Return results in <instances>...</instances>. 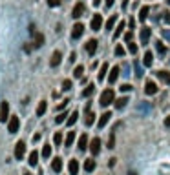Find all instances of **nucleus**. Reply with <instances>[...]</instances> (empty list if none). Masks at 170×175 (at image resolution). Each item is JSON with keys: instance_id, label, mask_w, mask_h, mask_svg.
<instances>
[{"instance_id": "obj_1", "label": "nucleus", "mask_w": 170, "mask_h": 175, "mask_svg": "<svg viewBox=\"0 0 170 175\" xmlns=\"http://www.w3.org/2000/svg\"><path fill=\"white\" fill-rule=\"evenodd\" d=\"M112 102H115V93H113V90H104L102 93H101V98H99V104L102 106V108H106L108 104H112Z\"/></svg>"}, {"instance_id": "obj_2", "label": "nucleus", "mask_w": 170, "mask_h": 175, "mask_svg": "<svg viewBox=\"0 0 170 175\" xmlns=\"http://www.w3.org/2000/svg\"><path fill=\"white\" fill-rule=\"evenodd\" d=\"M19 126H20V119L19 117H11L9 122H7V130H9V133H17V131H19Z\"/></svg>"}, {"instance_id": "obj_3", "label": "nucleus", "mask_w": 170, "mask_h": 175, "mask_svg": "<svg viewBox=\"0 0 170 175\" xmlns=\"http://www.w3.org/2000/svg\"><path fill=\"white\" fill-rule=\"evenodd\" d=\"M82 33H84V26L81 24V22H77L75 26H73V29H72V39H81L82 37Z\"/></svg>"}, {"instance_id": "obj_4", "label": "nucleus", "mask_w": 170, "mask_h": 175, "mask_svg": "<svg viewBox=\"0 0 170 175\" xmlns=\"http://www.w3.org/2000/svg\"><path fill=\"white\" fill-rule=\"evenodd\" d=\"M84 9H86V7H84L82 2L75 4V7H73V11H72V17H73V19H81V17L84 15Z\"/></svg>"}, {"instance_id": "obj_5", "label": "nucleus", "mask_w": 170, "mask_h": 175, "mask_svg": "<svg viewBox=\"0 0 170 175\" xmlns=\"http://www.w3.org/2000/svg\"><path fill=\"white\" fill-rule=\"evenodd\" d=\"M145 93H146V95H155V93H157V84H155L154 80H146V84H145Z\"/></svg>"}, {"instance_id": "obj_6", "label": "nucleus", "mask_w": 170, "mask_h": 175, "mask_svg": "<svg viewBox=\"0 0 170 175\" xmlns=\"http://www.w3.org/2000/svg\"><path fill=\"white\" fill-rule=\"evenodd\" d=\"M90 26H92V29H94V31H99V29H101V26H102V17H101L99 13H95L94 19H92V22H90Z\"/></svg>"}, {"instance_id": "obj_7", "label": "nucleus", "mask_w": 170, "mask_h": 175, "mask_svg": "<svg viewBox=\"0 0 170 175\" xmlns=\"http://www.w3.org/2000/svg\"><path fill=\"white\" fill-rule=\"evenodd\" d=\"M7 115H9V104L4 100V102L0 104V120L6 122V120H7Z\"/></svg>"}, {"instance_id": "obj_8", "label": "nucleus", "mask_w": 170, "mask_h": 175, "mask_svg": "<svg viewBox=\"0 0 170 175\" xmlns=\"http://www.w3.org/2000/svg\"><path fill=\"white\" fill-rule=\"evenodd\" d=\"M24 155H26V144H24L22 140H19L17 146H15V157H17V159H22Z\"/></svg>"}, {"instance_id": "obj_9", "label": "nucleus", "mask_w": 170, "mask_h": 175, "mask_svg": "<svg viewBox=\"0 0 170 175\" xmlns=\"http://www.w3.org/2000/svg\"><path fill=\"white\" fill-rule=\"evenodd\" d=\"M110 119H112V113L110 111H104L102 115H101V119H99V122H97V126L99 128H104L108 122H110Z\"/></svg>"}, {"instance_id": "obj_10", "label": "nucleus", "mask_w": 170, "mask_h": 175, "mask_svg": "<svg viewBox=\"0 0 170 175\" xmlns=\"http://www.w3.org/2000/svg\"><path fill=\"white\" fill-rule=\"evenodd\" d=\"M90 152H92V155H97V153L101 152V140H99V137H95L94 140H92V144H90Z\"/></svg>"}, {"instance_id": "obj_11", "label": "nucleus", "mask_w": 170, "mask_h": 175, "mask_svg": "<svg viewBox=\"0 0 170 175\" xmlns=\"http://www.w3.org/2000/svg\"><path fill=\"white\" fill-rule=\"evenodd\" d=\"M150 33H152L150 27H143V29H141V33H139L141 44H146V42H148V39H150Z\"/></svg>"}, {"instance_id": "obj_12", "label": "nucleus", "mask_w": 170, "mask_h": 175, "mask_svg": "<svg viewBox=\"0 0 170 175\" xmlns=\"http://www.w3.org/2000/svg\"><path fill=\"white\" fill-rule=\"evenodd\" d=\"M95 120V113H92V108H90V104L86 106V119H84V122H86V126H92Z\"/></svg>"}, {"instance_id": "obj_13", "label": "nucleus", "mask_w": 170, "mask_h": 175, "mask_svg": "<svg viewBox=\"0 0 170 175\" xmlns=\"http://www.w3.org/2000/svg\"><path fill=\"white\" fill-rule=\"evenodd\" d=\"M119 71H121V69H119V66H113L112 69H110V75H108V82H110V84H113V82L117 80V77H119Z\"/></svg>"}, {"instance_id": "obj_14", "label": "nucleus", "mask_w": 170, "mask_h": 175, "mask_svg": "<svg viewBox=\"0 0 170 175\" xmlns=\"http://www.w3.org/2000/svg\"><path fill=\"white\" fill-rule=\"evenodd\" d=\"M68 172H70V175H77L79 173V160H70V164H68Z\"/></svg>"}, {"instance_id": "obj_15", "label": "nucleus", "mask_w": 170, "mask_h": 175, "mask_svg": "<svg viewBox=\"0 0 170 175\" xmlns=\"http://www.w3.org/2000/svg\"><path fill=\"white\" fill-rule=\"evenodd\" d=\"M86 51H88L90 55H94L95 51H97V40L95 39H92V40L86 42Z\"/></svg>"}, {"instance_id": "obj_16", "label": "nucleus", "mask_w": 170, "mask_h": 175, "mask_svg": "<svg viewBox=\"0 0 170 175\" xmlns=\"http://www.w3.org/2000/svg\"><path fill=\"white\" fill-rule=\"evenodd\" d=\"M94 91H95V86H94V84H88V86H86V90H82L81 97H82V98L92 97V95H94Z\"/></svg>"}, {"instance_id": "obj_17", "label": "nucleus", "mask_w": 170, "mask_h": 175, "mask_svg": "<svg viewBox=\"0 0 170 175\" xmlns=\"http://www.w3.org/2000/svg\"><path fill=\"white\" fill-rule=\"evenodd\" d=\"M60 60H62V55H60V51H55L53 55H51V68H57L59 64H60Z\"/></svg>"}, {"instance_id": "obj_18", "label": "nucleus", "mask_w": 170, "mask_h": 175, "mask_svg": "<svg viewBox=\"0 0 170 175\" xmlns=\"http://www.w3.org/2000/svg\"><path fill=\"white\" fill-rule=\"evenodd\" d=\"M86 146H88V135H86V133H82V135L79 137V150H81V152H84V150H86Z\"/></svg>"}, {"instance_id": "obj_19", "label": "nucleus", "mask_w": 170, "mask_h": 175, "mask_svg": "<svg viewBox=\"0 0 170 175\" xmlns=\"http://www.w3.org/2000/svg\"><path fill=\"white\" fill-rule=\"evenodd\" d=\"M51 170H53V172H57V173L62 170V159H59V157H57V159H53V162H51Z\"/></svg>"}, {"instance_id": "obj_20", "label": "nucleus", "mask_w": 170, "mask_h": 175, "mask_svg": "<svg viewBox=\"0 0 170 175\" xmlns=\"http://www.w3.org/2000/svg\"><path fill=\"white\" fill-rule=\"evenodd\" d=\"M148 13H150V7H148V6H143V7H141V11H139V20H141V22H145L146 17H148Z\"/></svg>"}, {"instance_id": "obj_21", "label": "nucleus", "mask_w": 170, "mask_h": 175, "mask_svg": "<svg viewBox=\"0 0 170 175\" xmlns=\"http://www.w3.org/2000/svg\"><path fill=\"white\" fill-rule=\"evenodd\" d=\"M113 104H115V108H117V110H123V108H124V106L128 104V97H121V98H117V100H115Z\"/></svg>"}, {"instance_id": "obj_22", "label": "nucleus", "mask_w": 170, "mask_h": 175, "mask_svg": "<svg viewBox=\"0 0 170 175\" xmlns=\"http://www.w3.org/2000/svg\"><path fill=\"white\" fill-rule=\"evenodd\" d=\"M152 62H154V55H152V51H146V53H145V58H143V64H145L146 68H150Z\"/></svg>"}, {"instance_id": "obj_23", "label": "nucleus", "mask_w": 170, "mask_h": 175, "mask_svg": "<svg viewBox=\"0 0 170 175\" xmlns=\"http://www.w3.org/2000/svg\"><path fill=\"white\" fill-rule=\"evenodd\" d=\"M46 110H48L46 100H40V104H38V108H37V117H42L44 113H46Z\"/></svg>"}, {"instance_id": "obj_24", "label": "nucleus", "mask_w": 170, "mask_h": 175, "mask_svg": "<svg viewBox=\"0 0 170 175\" xmlns=\"http://www.w3.org/2000/svg\"><path fill=\"white\" fill-rule=\"evenodd\" d=\"M73 140H75V131H68V135L64 139V146H72Z\"/></svg>"}, {"instance_id": "obj_25", "label": "nucleus", "mask_w": 170, "mask_h": 175, "mask_svg": "<svg viewBox=\"0 0 170 175\" xmlns=\"http://www.w3.org/2000/svg\"><path fill=\"white\" fill-rule=\"evenodd\" d=\"M84 170H86V172H94V170H95V160H94V159L84 160Z\"/></svg>"}, {"instance_id": "obj_26", "label": "nucleus", "mask_w": 170, "mask_h": 175, "mask_svg": "<svg viewBox=\"0 0 170 175\" xmlns=\"http://www.w3.org/2000/svg\"><path fill=\"white\" fill-rule=\"evenodd\" d=\"M124 27H126V24H124V20H123V22H119V24H117V29L113 31V39H117V37H119V35L123 33V29H124Z\"/></svg>"}, {"instance_id": "obj_27", "label": "nucleus", "mask_w": 170, "mask_h": 175, "mask_svg": "<svg viewBox=\"0 0 170 175\" xmlns=\"http://www.w3.org/2000/svg\"><path fill=\"white\" fill-rule=\"evenodd\" d=\"M82 73H84V66H82V64L75 66V69H73V77H75V78H81V77H82Z\"/></svg>"}, {"instance_id": "obj_28", "label": "nucleus", "mask_w": 170, "mask_h": 175, "mask_svg": "<svg viewBox=\"0 0 170 175\" xmlns=\"http://www.w3.org/2000/svg\"><path fill=\"white\" fill-rule=\"evenodd\" d=\"M28 162H29V166H37V162H38V153L37 152H31V153H29V160H28Z\"/></svg>"}, {"instance_id": "obj_29", "label": "nucleus", "mask_w": 170, "mask_h": 175, "mask_svg": "<svg viewBox=\"0 0 170 175\" xmlns=\"http://www.w3.org/2000/svg\"><path fill=\"white\" fill-rule=\"evenodd\" d=\"M106 71H108V64H102V66H101V69H99V75H97V78H99V80H104V77H106Z\"/></svg>"}, {"instance_id": "obj_30", "label": "nucleus", "mask_w": 170, "mask_h": 175, "mask_svg": "<svg viewBox=\"0 0 170 175\" xmlns=\"http://www.w3.org/2000/svg\"><path fill=\"white\" fill-rule=\"evenodd\" d=\"M155 75H157V77L161 78L163 82H167V84H170V73H167V71H157Z\"/></svg>"}, {"instance_id": "obj_31", "label": "nucleus", "mask_w": 170, "mask_h": 175, "mask_svg": "<svg viewBox=\"0 0 170 175\" xmlns=\"http://www.w3.org/2000/svg\"><path fill=\"white\" fill-rule=\"evenodd\" d=\"M35 48H42L44 46V35H40V33H37L35 35V44H33Z\"/></svg>"}, {"instance_id": "obj_32", "label": "nucleus", "mask_w": 170, "mask_h": 175, "mask_svg": "<svg viewBox=\"0 0 170 175\" xmlns=\"http://www.w3.org/2000/svg\"><path fill=\"white\" fill-rule=\"evenodd\" d=\"M77 117H79V113H77V111H73V113L70 115V119L66 120V124H68V126H73V124L77 122Z\"/></svg>"}, {"instance_id": "obj_33", "label": "nucleus", "mask_w": 170, "mask_h": 175, "mask_svg": "<svg viewBox=\"0 0 170 175\" xmlns=\"http://www.w3.org/2000/svg\"><path fill=\"white\" fill-rule=\"evenodd\" d=\"M50 155H51V146H50V144H46V146L42 148V157L50 159Z\"/></svg>"}, {"instance_id": "obj_34", "label": "nucleus", "mask_w": 170, "mask_h": 175, "mask_svg": "<svg viewBox=\"0 0 170 175\" xmlns=\"http://www.w3.org/2000/svg\"><path fill=\"white\" fill-rule=\"evenodd\" d=\"M124 53H126L124 48H123L121 44H117V46H115V55H117V57H124Z\"/></svg>"}, {"instance_id": "obj_35", "label": "nucleus", "mask_w": 170, "mask_h": 175, "mask_svg": "<svg viewBox=\"0 0 170 175\" xmlns=\"http://www.w3.org/2000/svg\"><path fill=\"white\" fill-rule=\"evenodd\" d=\"M115 20H117V17H115V15H112V17L108 19V22H106V29H112L113 26H115Z\"/></svg>"}, {"instance_id": "obj_36", "label": "nucleus", "mask_w": 170, "mask_h": 175, "mask_svg": "<svg viewBox=\"0 0 170 175\" xmlns=\"http://www.w3.org/2000/svg\"><path fill=\"white\" fill-rule=\"evenodd\" d=\"M155 49H157V51H159L161 55H163V53L167 51V48H165V44H163V42H155Z\"/></svg>"}, {"instance_id": "obj_37", "label": "nucleus", "mask_w": 170, "mask_h": 175, "mask_svg": "<svg viewBox=\"0 0 170 175\" xmlns=\"http://www.w3.org/2000/svg\"><path fill=\"white\" fill-rule=\"evenodd\" d=\"M62 90H64V91H70V90H72V80H70V78H66V80L62 82Z\"/></svg>"}, {"instance_id": "obj_38", "label": "nucleus", "mask_w": 170, "mask_h": 175, "mask_svg": "<svg viewBox=\"0 0 170 175\" xmlns=\"http://www.w3.org/2000/svg\"><path fill=\"white\" fill-rule=\"evenodd\" d=\"M133 68H135V75H137V77H141V75H143V69H141V66H139V62H137V60L133 62Z\"/></svg>"}, {"instance_id": "obj_39", "label": "nucleus", "mask_w": 170, "mask_h": 175, "mask_svg": "<svg viewBox=\"0 0 170 175\" xmlns=\"http://www.w3.org/2000/svg\"><path fill=\"white\" fill-rule=\"evenodd\" d=\"M53 142H55V144H60V142H62V133H60V131H57L55 135H53Z\"/></svg>"}, {"instance_id": "obj_40", "label": "nucleus", "mask_w": 170, "mask_h": 175, "mask_svg": "<svg viewBox=\"0 0 170 175\" xmlns=\"http://www.w3.org/2000/svg\"><path fill=\"white\" fill-rule=\"evenodd\" d=\"M128 51L135 55V53H137V44H133V42H128Z\"/></svg>"}, {"instance_id": "obj_41", "label": "nucleus", "mask_w": 170, "mask_h": 175, "mask_svg": "<svg viewBox=\"0 0 170 175\" xmlns=\"http://www.w3.org/2000/svg\"><path fill=\"white\" fill-rule=\"evenodd\" d=\"M108 148H110V150H112V148H115V135H110V140H108Z\"/></svg>"}, {"instance_id": "obj_42", "label": "nucleus", "mask_w": 170, "mask_h": 175, "mask_svg": "<svg viewBox=\"0 0 170 175\" xmlns=\"http://www.w3.org/2000/svg\"><path fill=\"white\" fill-rule=\"evenodd\" d=\"M64 119H66V113H59L57 119H55V122L57 124H60V122H64Z\"/></svg>"}, {"instance_id": "obj_43", "label": "nucleus", "mask_w": 170, "mask_h": 175, "mask_svg": "<svg viewBox=\"0 0 170 175\" xmlns=\"http://www.w3.org/2000/svg\"><path fill=\"white\" fill-rule=\"evenodd\" d=\"M46 2H48V6H50V7H57V6L60 4V0H46Z\"/></svg>"}, {"instance_id": "obj_44", "label": "nucleus", "mask_w": 170, "mask_h": 175, "mask_svg": "<svg viewBox=\"0 0 170 175\" xmlns=\"http://www.w3.org/2000/svg\"><path fill=\"white\" fill-rule=\"evenodd\" d=\"M161 35H163V39H167L170 42V29H163V31H161Z\"/></svg>"}, {"instance_id": "obj_45", "label": "nucleus", "mask_w": 170, "mask_h": 175, "mask_svg": "<svg viewBox=\"0 0 170 175\" xmlns=\"http://www.w3.org/2000/svg\"><path fill=\"white\" fill-rule=\"evenodd\" d=\"M130 90H132L130 84H123V86H121V91H130Z\"/></svg>"}, {"instance_id": "obj_46", "label": "nucleus", "mask_w": 170, "mask_h": 175, "mask_svg": "<svg viewBox=\"0 0 170 175\" xmlns=\"http://www.w3.org/2000/svg\"><path fill=\"white\" fill-rule=\"evenodd\" d=\"M132 37H133V33L132 31H128V33L124 35V40H126V42H132Z\"/></svg>"}, {"instance_id": "obj_47", "label": "nucleus", "mask_w": 170, "mask_h": 175, "mask_svg": "<svg viewBox=\"0 0 170 175\" xmlns=\"http://www.w3.org/2000/svg\"><path fill=\"white\" fill-rule=\"evenodd\" d=\"M31 48H35V46H29V44H26V46H24V51H26V53H29V51H31Z\"/></svg>"}, {"instance_id": "obj_48", "label": "nucleus", "mask_w": 170, "mask_h": 175, "mask_svg": "<svg viewBox=\"0 0 170 175\" xmlns=\"http://www.w3.org/2000/svg\"><path fill=\"white\" fill-rule=\"evenodd\" d=\"M75 58H77V53H75V51H73V53L70 55V62H75Z\"/></svg>"}, {"instance_id": "obj_49", "label": "nucleus", "mask_w": 170, "mask_h": 175, "mask_svg": "<svg viewBox=\"0 0 170 175\" xmlns=\"http://www.w3.org/2000/svg\"><path fill=\"white\" fill-rule=\"evenodd\" d=\"M163 20H165L167 24H170V15H168V13H165V17H163Z\"/></svg>"}, {"instance_id": "obj_50", "label": "nucleus", "mask_w": 170, "mask_h": 175, "mask_svg": "<svg viewBox=\"0 0 170 175\" xmlns=\"http://www.w3.org/2000/svg\"><path fill=\"white\" fill-rule=\"evenodd\" d=\"M104 4H106V7H112V6H113V0H104Z\"/></svg>"}, {"instance_id": "obj_51", "label": "nucleus", "mask_w": 170, "mask_h": 175, "mask_svg": "<svg viewBox=\"0 0 170 175\" xmlns=\"http://www.w3.org/2000/svg\"><path fill=\"white\" fill-rule=\"evenodd\" d=\"M29 35H35V26H33V24L29 26Z\"/></svg>"}, {"instance_id": "obj_52", "label": "nucleus", "mask_w": 170, "mask_h": 175, "mask_svg": "<svg viewBox=\"0 0 170 175\" xmlns=\"http://www.w3.org/2000/svg\"><path fill=\"white\" fill-rule=\"evenodd\" d=\"M165 126H167V128H170V117H167V119H165Z\"/></svg>"}, {"instance_id": "obj_53", "label": "nucleus", "mask_w": 170, "mask_h": 175, "mask_svg": "<svg viewBox=\"0 0 170 175\" xmlns=\"http://www.w3.org/2000/svg\"><path fill=\"white\" fill-rule=\"evenodd\" d=\"M37 140H40V135H38V133H35V135H33V142H37Z\"/></svg>"}, {"instance_id": "obj_54", "label": "nucleus", "mask_w": 170, "mask_h": 175, "mask_svg": "<svg viewBox=\"0 0 170 175\" xmlns=\"http://www.w3.org/2000/svg\"><path fill=\"white\" fill-rule=\"evenodd\" d=\"M128 175H137V173H135V172H128Z\"/></svg>"}, {"instance_id": "obj_55", "label": "nucleus", "mask_w": 170, "mask_h": 175, "mask_svg": "<svg viewBox=\"0 0 170 175\" xmlns=\"http://www.w3.org/2000/svg\"><path fill=\"white\" fill-rule=\"evenodd\" d=\"M167 2H168V4H170V0H167Z\"/></svg>"}]
</instances>
